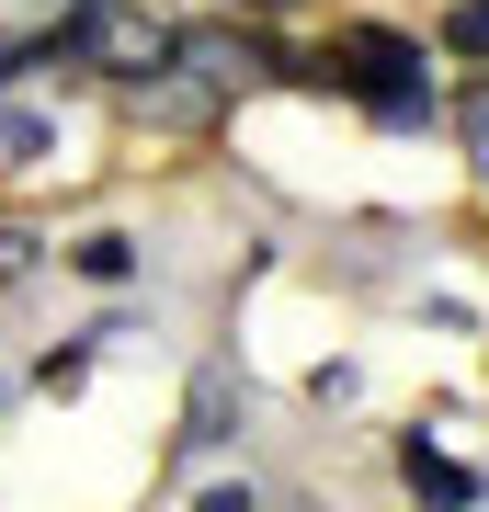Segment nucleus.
I'll return each mask as SVG.
<instances>
[{"mask_svg":"<svg viewBox=\"0 0 489 512\" xmlns=\"http://www.w3.org/2000/svg\"><path fill=\"white\" fill-rule=\"evenodd\" d=\"M57 262H69L80 285H137V239H126V228H91V239H69Z\"/></svg>","mask_w":489,"mask_h":512,"instance_id":"obj_6","label":"nucleus"},{"mask_svg":"<svg viewBox=\"0 0 489 512\" xmlns=\"http://www.w3.org/2000/svg\"><path fill=\"white\" fill-rule=\"evenodd\" d=\"M46 160H57V126H46L35 103L0 92V183H12V171H46Z\"/></svg>","mask_w":489,"mask_h":512,"instance_id":"obj_5","label":"nucleus"},{"mask_svg":"<svg viewBox=\"0 0 489 512\" xmlns=\"http://www.w3.org/2000/svg\"><path fill=\"white\" fill-rule=\"evenodd\" d=\"M126 114H137L148 137H205V126H217L228 103L205 92L194 69H148V80H126Z\"/></svg>","mask_w":489,"mask_h":512,"instance_id":"obj_4","label":"nucleus"},{"mask_svg":"<svg viewBox=\"0 0 489 512\" xmlns=\"http://www.w3.org/2000/svg\"><path fill=\"white\" fill-rule=\"evenodd\" d=\"M171 69H194L217 103H239V92H273L285 80V23H239V12H182L171 23Z\"/></svg>","mask_w":489,"mask_h":512,"instance_id":"obj_3","label":"nucleus"},{"mask_svg":"<svg viewBox=\"0 0 489 512\" xmlns=\"http://www.w3.org/2000/svg\"><path fill=\"white\" fill-rule=\"evenodd\" d=\"M433 57L489 69V0H444V12H433Z\"/></svg>","mask_w":489,"mask_h":512,"instance_id":"obj_7","label":"nucleus"},{"mask_svg":"<svg viewBox=\"0 0 489 512\" xmlns=\"http://www.w3.org/2000/svg\"><path fill=\"white\" fill-rule=\"evenodd\" d=\"M285 92H342V103H364L376 126H399V137H421V126L444 114V92H433V35L376 23V12L330 23L308 57L285 46Z\"/></svg>","mask_w":489,"mask_h":512,"instance_id":"obj_1","label":"nucleus"},{"mask_svg":"<svg viewBox=\"0 0 489 512\" xmlns=\"http://www.w3.org/2000/svg\"><path fill=\"white\" fill-rule=\"evenodd\" d=\"M171 23H182V12H160V0H57L46 46H57V69H69V80L126 92V80L171 69Z\"/></svg>","mask_w":489,"mask_h":512,"instance_id":"obj_2","label":"nucleus"},{"mask_svg":"<svg viewBox=\"0 0 489 512\" xmlns=\"http://www.w3.org/2000/svg\"><path fill=\"white\" fill-rule=\"evenodd\" d=\"M217 433H228V376H205V387H194V433H182V444H217Z\"/></svg>","mask_w":489,"mask_h":512,"instance_id":"obj_9","label":"nucleus"},{"mask_svg":"<svg viewBox=\"0 0 489 512\" xmlns=\"http://www.w3.org/2000/svg\"><path fill=\"white\" fill-rule=\"evenodd\" d=\"M23 262H35V239H23V228H0V285H12Z\"/></svg>","mask_w":489,"mask_h":512,"instance_id":"obj_11","label":"nucleus"},{"mask_svg":"<svg viewBox=\"0 0 489 512\" xmlns=\"http://www.w3.org/2000/svg\"><path fill=\"white\" fill-rule=\"evenodd\" d=\"M399 467H410V490H421V501H433V512H467V501H478V478H467V467H455V456H433V444H410V456H399Z\"/></svg>","mask_w":489,"mask_h":512,"instance_id":"obj_8","label":"nucleus"},{"mask_svg":"<svg viewBox=\"0 0 489 512\" xmlns=\"http://www.w3.org/2000/svg\"><path fill=\"white\" fill-rule=\"evenodd\" d=\"M217 12H239V23H296V12H319V0H217Z\"/></svg>","mask_w":489,"mask_h":512,"instance_id":"obj_10","label":"nucleus"}]
</instances>
